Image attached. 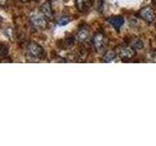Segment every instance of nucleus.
<instances>
[{"label":"nucleus","mask_w":156,"mask_h":146,"mask_svg":"<svg viewBox=\"0 0 156 146\" xmlns=\"http://www.w3.org/2000/svg\"><path fill=\"white\" fill-rule=\"evenodd\" d=\"M107 21H108V23L116 29V30H119L124 24V19L122 17H111L107 19Z\"/></svg>","instance_id":"nucleus-8"},{"label":"nucleus","mask_w":156,"mask_h":146,"mask_svg":"<svg viewBox=\"0 0 156 146\" xmlns=\"http://www.w3.org/2000/svg\"><path fill=\"white\" fill-rule=\"evenodd\" d=\"M44 55L43 48L37 43L31 42L27 47V56L31 61H39Z\"/></svg>","instance_id":"nucleus-2"},{"label":"nucleus","mask_w":156,"mask_h":146,"mask_svg":"<svg viewBox=\"0 0 156 146\" xmlns=\"http://www.w3.org/2000/svg\"><path fill=\"white\" fill-rule=\"evenodd\" d=\"M0 55L2 57H5V56L8 55V47L5 44H1V48H0Z\"/></svg>","instance_id":"nucleus-13"},{"label":"nucleus","mask_w":156,"mask_h":146,"mask_svg":"<svg viewBox=\"0 0 156 146\" xmlns=\"http://www.w3.org/2000/svg\"><path fill=\"white\" fill-rule=\"evenodd\" d=\"M74 1H75L76 8L79 10L80 12H84L86 11V9H88L89 0H74Z\"/></svg>","instance_id":"nucleus-10"},{"label":"nucleus","mask_w":156,"mask_h":146,"mask_svg":"<svg viewBox=\"0 0 156 146\" xmlns=\"http://www.w3.org/2000/svg\"><path fill=\"white\" fill-rule=\"evenodd\" d=\"M90 35H91V31H90L89 26H84L78 29V31L76 32V35H75V39H76V41H78L79 43H85L89 40Z\"/></svg>","instance_id":"nucleus-4"},{"label":"nucleus","mask_w":156,"mask_h":146,"mask_svg":"<svg viewBox=\"0 0 156 146\" xmlns=\"http://www.w3.org/2000/svg\"><path fill=\"white\" fill-rule=\"evenodd\" d=\"M69 22H70L69 17H66V16H63V17H62L60 19H58V26H66V24H67Z\"/></svg>","instance_id":"nucleus-12"},{"label":"nucleus","mask_w":156,"mask_h":146,"mask_svg":"<svg viewBox=\"0 0 156 146\" xmlns=\"http://www.w3.org/2000/svg\"><path fill=\"white\" fill-rule=\"evenodd\" d=\"M40 11L44 16H45V18L47 19H53L54 12H53V9H52L50 2H45L44 4H42L40 7Z\"/></svg>","instance_id":"nucleus-7"},{"label":"nucleus","mask_w":156,"mask_h":146,"mask_svg":"<svg viewBox=\"0 0 156 146\" xmlns=\"http://www.w3.org/2000/svg\"><path fill=\"white\" fill-rule=\"evenodd\" d=\"M140 18L144 19L145 23H152L154 19H155V13H154V10L151 8V7H144L143 9H140Z\"/></svg>","instance_id":"nucleus-6"},{"label":"nucleus","mask_w":156,"mask_h":146,"mask_svg":"<svg viewBox=\"0 0 156 146\" xmlns=\"http://www.w3.org/2000/svg\"><path fill=\"white\" fill-rule=\"evenodd\" d=\"M21 1H22V2H23V3H27V2L28 1V0H21Z\"/></svg>","instance_id":"nucleus-15"},{"label":"nucleus","mask_w":156,"mask_h":146,"mask_svg":"<svg viewBox=\"0 0 156 146\" xmlns=\"http://www.w3.org/2000/svg\"><path fill=\"white\" fill-rule=\"evenodd\" d=\"M130 46L134 49L135 51L141 50L144 48V42L140 38H133L130 42Z\"/></svg>","instance_id":"nucleus-9"},{"label":"nucleus","mask_w":156,"mask_h":146,"mask_svg":"<svg viewBox=\"0 0 156 146\" xmlns=\"http://www.w3.org/2000/svg\"><path fill=\"white\" fill-rule=\"evenodd\" d=\"M29 23L36 30H42L47 26V19L42 13L32 12L29 15Z\"/></svg>","instance_id":"nucleus-1"},{"label":"nucleus","mask_w":156,"mask_h":146,"mask_svg":"<svg viewBox=\"0 0 156 146\" xmlns=\"http://www.w3.org/2000/svg\"><path fill=\"white\" fill-rule=\"evenodd\" d=\"M115 57H116L115 52L109 50V51H106L105 53L104 57H102V60H104V61H105V62H111L115 60Z\"/></svg>","instance_id":"nucleus-11"},{"label":"nucleus","mask_w":156,"mask_h":146,"mask_svg":"<svg viewBox=\"0 0 156 146\" xmlns=\"http://www.w3.org/2000/svg\"><path fill=\"white\" fill-rule=\"evenodd\" d=\"M0 1H1V5H4L5 3H6L7 0H0Z\"/></svg>","instance_id":"nucleus-14"},{"label":"nucleus","mask_w":156,"mask_h":146,"mask_svg":"<svg viewBox=\"0 0 156 146\" xmlns=\"http://www.w3.org/2000/svg\"><path fill=\"white\" fill-rule=\"evenodd\" d=\"M107 38L102 32H97L92 38V44L98 53H104L107 46Z\"/></svg>","instance_id":"nucleus-3"},{"label":"nucleus","mask_w":156,"mask_h":146,"mask_svg":"<svg viewBox=\"0 0 156 146\" xmlns=\"http://www.w3.org/2000/svg\"><path fill=\"white\" fill-rule=\"evenodd\" d=\"M135 50L131 46H121L118 51V56L123 61H129L131 58H133L135 56Z\"/></svg>","instance_id":"nucleus-5"}]
</instances>
